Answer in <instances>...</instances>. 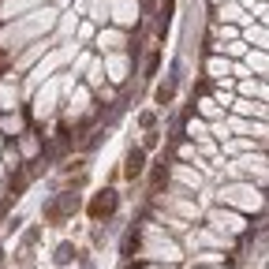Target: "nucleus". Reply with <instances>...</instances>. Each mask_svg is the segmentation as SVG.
I'll return each instance as SVG.
<instances>
[{"instance_id": "f03ea898", "label": "nucleus", "mask_w": 269, "mask_h": 269, "mask_svg": "<svg viewBox=\"0 0 269 269\" xmlns=\"http://www.w3.org/2000/svg\"><path fill=\"white\" fill-rule=\"evenodd\" d=\"M68 258H71V247H68V243H64V247L56 250V262H68Z\"/></svg>"}, {"instance_id": "f257e3e1", "label": "nucleus", "mask_w": 269, "mask_h": 269, "mask_svg": "<svg viewBox=\"0 0 269 269\" xmlns=\"http://www.w3.org/2000/svg\"><path fill=\"white\" fill-rule=\"evenodd\" d=\"M138 172H142V154H138V150H134V154L128 157V176L134 180V176H138Z\"/></svg>"}]
</instances>
